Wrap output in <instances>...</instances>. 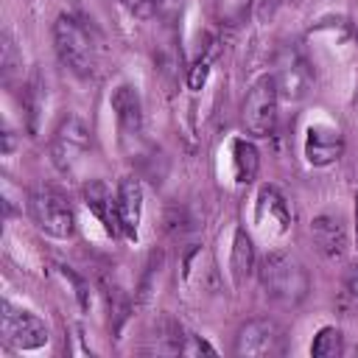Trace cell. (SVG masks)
Instances as JSON below:
<instances>
[{
  "label": "cell",
  "instance_id": "6da1fadb",
  "mask_svg": "<svg viewBox=\"0 0 358 358\" xmlns=\"http://www.w3.org/2000/svg\"><path fill=\"white\" fill-rule=\"evenodd\" d=\"M257 274H260V285H263L266 296L277 305L294 308L308 296L310 277H308L305 266L288 252H268L260 260Z\"/></svg>",
  "mask_w": 358,
  "mask_h": 358
},
{
  "label": "cell",
  "instance_id": "7a4b0ae2",
  "mask_svg": "<svg viewBox=\"0 0 358 358\" xmlns=\"http://www.w3.org/2000/svg\"><path fill=\"white\" fill-rule=\"evenodd\" d=\"M53 42H56V53L59 59L81 78L95 76L98 67V50L95 42L90 36V31L81 25V20H76L73 14H59L53 22Z\"/></svg>",
  "mask_w": 358,
  "mask_h": 358
},
{
  "label": "cell",
  "instance_id": "3957f363",
  "mask_svg": "<svg viewBox=\"0 0 358 358\" xmlns=\"http://www.w3.org/2000/svg\"><path fill=\"white\" fill-rule=\"evenodd\" d=\"M277 101H280V92H277V81L274 76H260L246 98H243V106H241V126L249 137H268L277 126Z\"/></svg>",
  "mask_w": 358,
  "mask_h": 358
},
{
  "label": "cell",
  "instance_id": "277c9868",
  "mask_svg": "<svg viewBox=\"0 0 358 358\" xmlns=\"http://www.w3.org/2000/svg\"><path fill=\"white\" fill-rule=\"evenodd\" d=\"M28 210H31L34 224L45 235H50V238L73 235V210L56 187H36L28 199Z\"/></svg>",
  "mask_w": 358,
  "mask_h": 358
},
{
  "label": "cell",
  "instance_id": "5b68a950",
  "mask_svg": "<svg viewBox=\"0 0 358 358\" xmlns=\"http://www.w3.org/2000/svg\"><path fill=\"white\" fill-rule=\"evenodd\" d=\"M0 333H3V341L11 344L14 350H39L50 338L48 324L36 313L22 310V308H14L8 299H3Z\"/></svg>",
  "mask_w": 358,
  "mask_h": 358
},
{
  "label": "cell",
  "instance_id": "8992f818",
  "mask_svg": "<svg viewBox=\"0 0 358 358\" xmlns=\"http://www.w3.org/2000/svg\"><path fill=\"white\" fill-rule=\"evenodd\" d=\"M282 352V327L274 319H252L235 336V355L266 358Z\"/></svg>",
  "mask_w": 358,
  "mask_h": 358
},
{
  "label": "cell",
  "instance_id": "52a82bcc",
  "mask_svg": "<svg viewBox=\"0 0 358 358\" xmlns=\"http://www.w3.org/2000/svg\"><path fill=\"white\" fill-rule=\"evenodd\" d=\"M90 151V131L81 117L70 115L62 120V126L53 134V162L62 171H73L76 162Z\"/></svg>",
  "mask_w": 358,
  "mask_h": 358
},
{
  "label": "cell",
  "instance_id": "ba28073f",
  "mask_svg": "<svg viewBox=\"0 0 358 358\" xmlns=\"http://www.w3.org/2000/svg\"><path fill=\"white\" fill-rule=\"evenodd\" d=\"M344 151V140H341V131L333 129V126H324V123H316L308 129V137H305V157L310 165L316 168H324V165H333Z\"/></svg>",
  "mask_w": 358,
  "mask_h": 358
},
{
  "label": "cell",
  "instance_id": "9c48e42d",
  "mask_svg": "<svg viewBox=\"0 0 358 358\" xmlns=\"http://www.w3.org/2000/svg\"><path fill=\"white\" fill-rule=\"evenodd\" d=\"M117 218H120V232L126 238H137L140 229V215H143V187L137 176H123L117 185Z\"/></svg>",
  "mask_w": 358,
  "mask_h": 358
},
{
  "label": "cell",
  "instance_id": "30bf717a",
  "mask_svg": "<svg viewBox=\"0 0 358 358\" xmlns=\"http://www.w3.org/2000/svg\"><path fill=\"white\" fill-rule=\"evenodd\" d=\"M112 109L120 126L123 140H137L140 137V126H143V106H140V95L131 84H120L112 92Z\"/></svg>",
  "mask_w": 358,
  "mask_h": 358
},
{
  "label": "cell",
  "instance_id": "8fae6325",
  "mask_svg": "<svg viewBox=\"0 0 358 358\" xmlns=\"http://www.w3.org/2000/svg\"><path fill=\"white\" fill-rule=\"evenodd\" d=\"M274 81H277V92H280V98L299 101V98L308 92L310 70H308V64H305L296 53H285V59L280 62V70H277Z\"/></svg>",
  "mask_w": 358,
  "mask_h": 358
},
{
  "label": "cell",
  "instance_id": "7c38bea8",
  "mask_svg": "<svg viewBox=\"0 0 358 358\" xmlns=\"http://www.w3.org/2000/svg\"><path fill=\"white\" fill-rule=\"evenodd\" d=\"M310 235L324 257H341L347 252V229L338 215H319L310 221Z\"/></svg>",
  "mask_w": 358,
  "mask_h": 358
},
{
  "label": "cell",
  "instance_id": "4fadbf2b",
  "mask_svg": "<svg viewBox=\"0 0 358 358\" xmlns=\"http://www.w3.org/2000/svg\"><path fill=\"white\" fill-rule=\"evenodd\" d=\"M84 199H87V207L101 218V224H103V229L109 232V235H120V218H117V199L106 190V185L103 182H90L87 187H84Z\"/></svg>",
  "mask_w": 358,
  "mask_h": 358
},
{
  "label": "cell",
  "instance_id": "5bb4252c",
  "mask_svg": "<svg viewBox=\"0 0 358 358\" xmlns=\"http://www.w3.org/2000/svg\"><path fill=\"white\" fill-rule=\"evenodd\" d=\"M288 207L285 199L277 193V187H263L257 196V224L268 227L274 224V232H285L288 229Z\"/></svg>",
  "mask_w": 358,
  "mask_h": 358
},
{
  "label": "cell",
  "instance_id": "9a60e30c",
  "mask_svg": "<svg viewBox=\"0 0 358 358\" xmlns=\"http://www.w3.org/2000/svg\"><path fill=\"white\" fill-rule=\"evenodd\" d=\"M229 268L235 282H246L255 271V246L252 238L246 235V229H235V241H232V257H229Z\"/></svg>",
  "mask_w": 358,
  "mask_h": 358
},
{
  "label": "cell",
  "instance_id": "2e32d148",
  "mask_svg": "<svg viewBox=\"0 0 358 358\" xmlns=\"http://www.w3.org/2000/svg\"><path fill=\"white\" fill-rule=\"evenodd\" d=\"M232 162H235V179L241 185H249L257 173V148L249 140H235L232 143Z\"/></svg>",
  "mask_w": 358,
  "mask_h": 358
},
{
  "label": "cell",
  "instance_id": "e0dca14e",
  "mask_svg": "<svg viewBox=\"0 0 358 358\" xmlns=\"http://www.w3.org/2000/svg\"><path fill=\"white\" fill-rule=\"evenodd\" d=\"M341 347H344L341 330H338V327H322L319 336H316L313 344H310V352H313L316 358H336V355L341 352Z\"/></svg>",
  "mask_w": 358,
  "mask_h": 358
},
{
  "label": "cell",
  "instance_id": "ac0fdd59",
  "mask_svg": "<svg viewBox=\"0 0 358 358\" xmlns=\"http://www.w3.org/2000/svg\"><path fill=\"white\" fill-rule=\"evenodd\" d=\"M20 67H22V59L17 56L14 42H11L8 36H3V78H6V84H11V78H14L17 73H22Z\"/></svg>",
  "mask_w": 358,
  "mask_h": 358
},
{
  "label": "cell",
  "instance_id": "d6986e66",
  "mask_svg": "<svg viewBox=\"0 0 358 358\" xmlns=\"http://www.w3.org/2000/svg\"><path fill=\"white\" fill-rule=\"evenodd\" d=\"M207 73H210V56H201V59L190 67V76H187L190 90H201V84L207 81Z\"/></svg>",
  "mask_w": 358,
  "mask_h": 358
},
{
  "label": "cell",
  "instance_id": "ffe728a7",
  "mask_svg": "<svg viewBox=\"0 0 358 358\" xmlns=\"http://www.w3.org/2000/svg\"><path fill=\"white\" fill-rule=\"evenodd\" d=\"M182 6L185 0H154V8L165 22H176V17L182 14Z\"/></svg>",
  "mask_w": 358,
  "mask_h": 358
},
{
  "label": "cell",
  "instance_id": "44dd1931",
  "mask_svg": "<svg viewBox=\"0 0 358 358\" xmlns=\"http://www.w3.org/2000/svg\"><path fill=\"white\" fill-rule=\"evenodd\" d=\"M129 14H134V17H140V20H145V17H151V14H157V8H154V0H117Z\"/></svg>",
  "mask_w": 358,
  "mask_h": 358
},
{
  "label": "cell",
  "instance_id": "7402d4cb",
  "mask_svg": "<svg viewBox=\"0 0 358 358\" xmlns=\"http://www.w3.org/2000/svg\"><path fill=\"white\" fill-rule=\"evenodd\" d=\"M350 294L358 299V268H355V274L350 277Z\"/></svg>",
  "mask_w": 358,
  "mask_h": 358
}]
</instances>
